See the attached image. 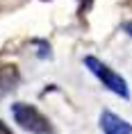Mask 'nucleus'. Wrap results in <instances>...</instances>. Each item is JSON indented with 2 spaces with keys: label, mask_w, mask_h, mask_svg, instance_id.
Wrapping results in <instances>:
<instances>
[{
  "label": "nucleus",
  "mask_w": 132,
  "mask_h": 134,
  "mask_svg": "<svg viewBox=\"0 0 132 134\" xmlns=\"http://www.w3.org/2000/svg\"><path fill=\"white\" fill-rule=\"evenodd\" d=\"M82 64H84V68H87L109 93H114V96H118V98H123V100L130 98V86H128L125 77L118 71H114L107 62L98 59L96 55H87L82 59Z\"/></svg>",
  "instance_id": "nucleus-1"
},
{
  "label": "nucleus",
  "mask_w": 132,
  "mask_h": 134,
  "mask_svg": "<svg viewBox=\"0 0 132 134\" xmlns=\"http://www.w3.org/2000/svg\"><path fill=\"white\" fill-rule=\"evenodd\" d=\"M12 118L23 132L28 134H55L52 123L48 120V116L39 109V107L30 105V102H14L9 107Z\"/></svg>",
  "instance_id": "nucleus-2"
},
{
  "label": "nucleus",
  "mask_w": 132,
  "mask_h": 134,
  "mask_svg": "<svg viewBox=\"0 0 132 134\" xmlns=\"http://www.w3.org/2000/svg\"><path fill=\"white\" fill-rule=\"evenodd\" d=\"M98 127L103 134H132V123L123 116L114 114L112 109H103L98 116Z\"/></svg>",
  "instance_id": "nucleus-3"
},
{
  "label": "nucleus",
  "mask_w": 132,
  "mask_h": 134,
  "mask_svg": "<svg viewBox=\"0 0 132 134\" xmlns=\"http://www.w3.org/2000/svg\"><path fill=\"white\" fill-rule=\"evenodd\" d=\"M18 68H16L14 64H7V66H0V91H9V89H14L18 84Z\"/></svg>",
  "instance_id": "nucleus-4"
},
{
  "label": "nucleus",
  "mask_w": 132,
  "mask_h": 134,
  "mask_svg": "<svg viewBox=\"0 0 132 134\" xmlns=\"http://www.w3.org/2000/svg\"><path fill=\"white\" fill-rule=\"evenodd\" d=\"M0 134H14V130H12V127H9L2 118H0Z\"/></svg>",
  "instance_id": "nucleus-5"
},
{
  "label": "nucleus",
  "mask_w": 132,
  "mask_h": 134,
  "mask_svg": "<svg viewBox=\"0 0 132 134\" xmlns=\"http://www.w3.org/2000/svg\"><path fill=\"white\" fill-rule=\"evenodd\" d=\"M121 30H123L128 36H132V21H125L123 25H121Z\"/></svg>",
  "instance_id": "nucleus-6"
}]
</instances>
